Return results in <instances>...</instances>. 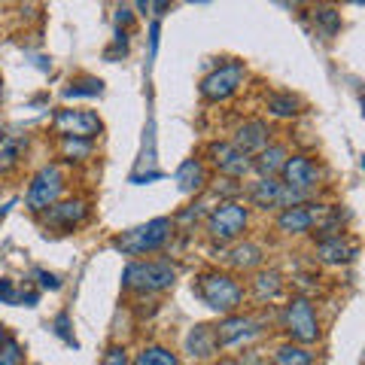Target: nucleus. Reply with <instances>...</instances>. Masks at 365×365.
Segmentation results:
<instances>
[{"label": "nucleus", "instance_id": "nucleus-28", "mask_svg": "<svg viewBox=\"0 0 365 365\" xmlns=\"http://www.w3.org/2000/svg\"><path fill=\"white\" fill-rule=\"evenodd\" d=\"M101 91H104V83L95 76H86V79H79V83H73L71 88H64V98L71 101V98H98Z\"/></svg>", "mask_w": 365, "mask_h": 365}, {"label": "nucleus", "instance_id": "nucleus-31", "mask_svg": "<svg viewBox=\"0 0 365 365\" xmlns=\"http://www.w3.org/2000/svg\"><path fill=\"white\" fill-rule=\"evenodd\" d=\"M101 365H131L128 362V350L125 347H110L104 353V359H101Z\"/></svg>", "mask_w": 365, "mask_h": 365}, {"label": "nucleus", "instance_id": "nucleus-16", "mask_svg": "<svg viewBox=\"0 0 365 365\" xmlns=\"http://www.w3.org/2000/svg\"><path fill=\"white\" fill-rule=\"evenodd\" d=\"M186 350L195 359H210L220 353V341H216V326H195L186 338Z\"/></svg>", "mask_w": 365, "mask_h": 365}, {"label": "nucleus", "instance_id": "nucleus-29", "mask_svg": "<svg viewBox=\"0 0 365 365\" xmlns=\"http://www.w3.org/2000/svg\"><path fill=\"white\" fill-rule=\"evenodd\" d=\"M0 299L6 304H19V302H28V307L37 304V292H19L13 287V280H0Z\"/></svg>", "mask_w": 365, "mask_h": 365}, {"label": "nucleus", "instance_id": "nucleus-35", "mask_svg": "<svg viewBox=\"0 0 365 365\" xmlns=\"http://www.w3.org/2000/svg\"><path fill=\"white\" fill-rule=\"evenodd\" d=\"M158 31H162L158 28V21H153L150 25V55H155V49H158Z\"/></svg>", "mask_w": 365, "mask_h": 365}, {"label": "nucleus", "instance_id": "nucleus-38", "mask_svg": "<svg viewBox=\"0 0 365 365\" xmlns=\"http://www.w3.org/2000/svg\"><path fill=\"white\" fill-rule=\"evenodd\" d=\"M137 4V13H146V9H150V0H134Z\"/></svg>", "mask_w": 365, "mask_h": 365}, {"label": "nucleus", "instance_id": "nucleus-40", "mask_svg": "<svg viewBox=\"0 0 365 365\" xmlns=\"http://www.w3.org/2000/svg\"><path fill=\"white\" fill-rule=\"evenodd\" d=\"M6 213V204H0V216H4Z\"/></svg>", "mask_w": 365, "mask_h": 365}, {"label": "nucleus", "instance_id": "nucleus-23", "mask_svg": "<svg viewBox=\"0 0 365 365\" xmlns=\"http://www.w3.org/2000/svg\"><path fill=\"white\" fill-rule=\"evenodd\" d=\"M299 110H302V101L289 95V91H277V95L268 98V113H274V116H280V119L299 116Z\"/></svg>", "mask_w": 365, "mask_h": 365}, {"label": "nucleus", "instance_id": "nucleus-30", "mask_svg": "<svg viewBox=\"0 0 365 365\" xmlns=\"http://www.w3.org/2000/svg\"><path fill=\"white\" fill-rule=\"evenodd\" d=\"M0 365H21V344L13 338H6L0 344Z\"/></svg>", "mask_w": 365, "mask_h": 365}, {"label": "nucleus", "instance_id": "nucleus-36", "mask_svg": "<svg viewBox=\"0 0 365 365\" xmlns=\"http://www.w3.org/2000/svg\"><path fill=\"white\" fill-rule=\"evenodd\" d=\"M150 6H153V13H155V16H165V13H168V6H170V0H150Z\"/></svg>", "mask_w": 365, "mask_h": 365}, {"label": "nucleus", "instance_id": "nucleus-14", "mask_svg": "<svg viewBox=\"0 0 365 365\" xmlns=\"http://www.w3.org/2000/svg\"><path fill=\"white\" fill-rule=\"evenodd\" d=\"M268 125L262 122V119H250V122H244L241 128H237V134H235V146L241 153H247V155H253V153H259V150H265L268 146Z\"/></svg>", "mask_w": 365, "mask_h": 365}, {"label": "nucleus", "instance_id": "nucleus-24", "mask_svg": "<svg viewBox=\"0 0 365 365\" xmlns=\"http://www.w3.org/2000/svg\"><path fill=\"white\" fill-rule=\"evenodd\" d=\"M311 19H314V25L323 37H335L338 28H341V13L335 6H317Z\"/></svg>", "mask_w": 365, "mask_h": 365}, {"label": "nucleus", "instance_id": "nucleus-33", "mask_svg": "<svg viewBox=\"0 0 365 365\" xmlns=\"http://www.w3.org/2000/svg\"><path fill=\"white\" fill-rule=\"evenodd\" d=\"M37 277H40V287L43 289H61V280L58 277H55V274H49V271H37Z\"/></svg>", "mask_w": 365, "mask_h": 365}, {"label": "nucleus", "instance_id": "nucleus-41", "mask_svg": "<svg viewBox=\"0 0 365 365\" xmlns=\"http://www.w3.org/2000/svg\"><path fill=\"white\" fill-rule=\"evenodd\" d=\"M189 4H204V0H189Z\"/></svg>", "mask_w": 365, "mask_h": 365}, {"label": "nucleus", "instance_id": "nucleus-18", "mask_svg": "<svg viewBox=\"0 0 365 365\" xmlns=\"http://www.w3.org/2000/svg\"><path fill=\"white\" fill-rule=\"evenodd\" d=\"M204 182H207V170L198 158H186V162L180 165L177 170V186L180 192H186V195H195V192L204 189Z\"/></svg>", "mask_w": 365, "mask_h": 365}, {"label": "nucleus", "instance_id": "nucleus-25", "mask_svg": "<svg viewBox=\"0 0 365 365\" xmlns=\"http://www.w3.org/2000/svg\"><path fill=\"white\" fill-rule=\"evenodd\" d=\"M131 365H180V359L168 347H143Z\"/></svg>", "mask_w": 365, "mask_h": 365}, {"label": "nucleus", "instance_id": "nucleus-27", "mask_svg": "<svg viewBox=\"0 0 365 365\" xmlns=\"http://www.w3.org/2000/svg\"><path fill=\"white\" fill-rule=\"evenodd\" d=\"M61 153L67 162H86L91 155V140H83V137H61Z\"/></svg>", "mask_w": 365, "mask_h": 365}, {"label": "nucleus", "instance_id": "nucleus-15", "mask_svg": "<svg viewBox=\"0 0 365 365\" xmlns=\"http://www.w3.org/2000/svg\"><path fill=\"white\" fill-rule=\"evenodd\" d=\"M353 256H356V247L344 241L341 235H326L323 241L317 244V259L326 262V265H347Z\"/></svg>", "mask_w": 365, "mask_h": 365}, {"label": "nucleus", "instance_id": "nucleus-3", "mask_svg": "<svg viewBox=\"0 0 365 365\" xmlns=\"http://www.w3.org/2000/svg\"><path fill=\"white\" fill-rule=\"evenodd\" d=\"M198 295L210 311L225 314V317L235 314L244 302L241 283H237L235 277H228V274H204V277L198 280Z\"/></svg>", "mask_w": 365, "mask_h": 365}, {"label": "nucleus", "instance_id": "nucleus-42", "mask_svg": "<svg viewBox=\"0 0 365 365\" xmlns=\"http://www.w3.org/2000/svg\"><path fill=\"white\" fill-rule=\"evenodd\" d=\"M0 134H4V122H0Z\"/></svg>", "mask_w": 365, "mask_h": 365}, {"label": "nucleus", "instance_id": "nucleus-12", "mask_svg": "<svg viewBox=\"0 0 365 365\" xmlns=\"http://www.w3.org/2000/svg\"><path fill=\"white\" fill-rule=\"evenodd\" d=\"M259 335V323L250 317H237V314H228L220 326H216V341H220V350L222 347H241L247 341H253Z\"/></svg>", "mask_w": 365, "mask_h": 365}, {"label": "nucleus", "instance_id": "nucleus-1", "mask_svg": "<svg viewBox=\"0 0 365 365\" xmlns=\"http://www.w3.org/2000/svg\"><path fill=\"white\" fill-rule=\"evenodd\" d=\"M170 235H174V222L168 216H158V220H150L146 225H137L131 232L113 237V250H119L122 256H150L170 241Z\"/></svg>", "mask_w": 365, "mask_h": 365}, {"label": "nucleus", "instance_id": "nucleus-43", "mask_svg": "<svg viewBox=\"0 0 365 365\" xmlns=\"http://www.w3.org/2000/svg\"><path fill=\"white\" fill-rule=\"evenodd\" d=\"M353 4H356V6H359V4H362V0H353Z\"/></svg>", "mask_w": 365, "mask_h": 365}, {"label": "nucleus", "instance_id": "nucleus-32", "mask_svg": "<svg viewBox=\"0 0 365 365\" xmlns=\"http://www.w3.org/2000/svg\"><path fill=\"white\" fill-rule=\"evenodd\" d=\"M55 332H58V335L67 341V344H76L73 335H71V317H67V314H58V317H55Z\"/></svg>", "mask_w": 365, "mask_h": 365}, {"label": "nucleus", "instance_id": "nucleus-17", "mask_svg": "<svg viewBox=\"0 0 365 365\" xmlns=\"http://www.w3.org/2000/svg\"><path fill=\"white\" fill-rule=\"evenodd\" d=\"M277 228L283 235H307L314 228V210L304 207V204H295V207H287L277 216Z\"/></svg>", "mask_w": 365, "mask_h": 365}, {"label": "nucleus", "instance_id": "nucleus-19", "mask_svg": "<svg viewBox=\"0 0 365 365\" xmlns=\"http://www.w3.org/2000/svg\"><path fill=\"white\" fill-rule=\"evenodd\" d=\"M289 158V153H287V146H265V150H259L256 153V162H253V168L259 170L262 177H277L280 170H283V162Z\"/></svg>", "mask_w": 365, "mask_h": 365}, {"label": "nucleus", "instance_id": "nucleus-26", "mask_svg": "<svg viewBox=\"0 0 365 365\" xmlns=\"http://www.w3.org/2000/svg\"><path fill=\"white\" fill-rule=\"evenodd\" d=\"M274 362L277 365H314V353H307L299 344H283L274 353Z\"/></svg>", "mask_w": 365, "mask_h": 365}, {"label": "nucleus", "instance_id": "nucleus-4", "mask_svg": "<svg viewBox=\"0 0 365 365\" xmlns=\"http://www.w3.org/2000/svg\"><path fill=\"white\" fill-rule=\"evenodd\" d=\"M247 228V207L237 201H222L207 213V235L220 244H232Z\"/></svg>", "mask_w": 365, "mask_h": 365}, {"label": "nucleus", "instance_id": "nucleus-37", "mask_svg": "<svg viewBox=\"0 0 365 365\" xmlns=\"http://www.w3.org/2000/svg\"><path fill=\"white\" fill-rule=\"evenodd\" d=\"M280 6H287V9H299V6H304L307 0H277Z\"/></svg>", "mask_w": 365, "mask_h": 365}, {"label": "nucleus", "instance_id": "nucleus-6", "mask_svg": "<svg viewBox=\"0 0 365 365\" xmlns=\"http://www.w3.org/2000/svg\"><path fill=\"white\" fill-rule=\"evenodd\" d=\"M247 79V67L241 61H225L213 73L201 79V98L204 101H228Z\"/></svg>", "mask_w": 365, "mask_h": 365}, {"label": "nucleus", "instance_id": "nucleus-2", "mask_svg": "<svg viewBox=\"0 0 365 365\" xmlns=\"http://www.w3.org/2000/svg\"><path fill=\"white\" fill-rule=\"evenodd\" d=\"M177 280V268L170 265L168 259L158 262H131L128 268L122 271V287L140 295H153V292H165L174 287Z\"/></svg>", "mask_w": 365, "mask_h": 365}, {"label": "nucleus", "instance_id": "nucleus-22", "mask_svg": "<svg viewBox=\"0 0 365 365\" xmlns=\"http://www.w3.org/2000/svg\"><path fill=\"white\" fill-rule=\"evenodd\" d=\"M228 262L241 271H253L262 265V250L256 244H237V247H232V253H228Z\"/></svg>", "mask_w": 365, "mask_h": 365}, {"label": "nucleus", "instance_id": "nucleus-11", "mask_svg": "<svg viewBox=\"0 0 365 365\" xmlns=\"http://www.w3.org/2000/svg\"><path fill=\"white\" fill-rule=\"evenodd\" d=\"M210 155H213V165L220 168V174L228 177V180H244L250 170H253L250 155L237 150L235 143H213L210 146Z\"/></svg>", "mask_w": 365, "mask_h": 365}, {"label": "nucleus", "instance_id": "nucleus-5", "mask_svg": "<svg viewBox=\"0 0 365 365\" xmlns=\"http://www.w3.org/2000/svg\"><path fill=\"white\" fill-rule=\"evenodd\" d=\"M64 192V174L58 165H46L37 170V177L31 180L28 186V195H25V204L31 213H43L46 207H52L55 201L61 198Z\"/></svg>", "mask_w": 365, "mask_h": 365}, {"label": "nucleus", "instance_id": "nucleus-9", "mask_svg": "<svg viewBox=\"0 0 365 365\" xmlns=\"http://www.w3.org/2000/svg\"><path fill=\"white\" fill-rule=\"evenodd\" d=\"M52 125L61 137H83V140H91L104 131V122L91 110H58Z\"/></svg>", "mask_w": 365, "mask_h": 365}, {"label": "nucleus", "instance_id": "nucleus-34", "mask_svg": "<svg viewBox=\"0 0 365 365\" xmlns=\"http://www.w3.org/2000/svg\"><path fill=\"white\" fill-rule=\"evenodd\" d=\"M131 21H134V13L128 6H119L116 9V28L122 31V28H131Z\"/></svg>", "mask_w": 365, "mask_h": 365}, {"label": "nucleus", "instance_id": "nucleus-10", "mask_svg": "<svg viewBox=\"0 0 365 365\" xmlns=\"http://www.w3.org/2000/svg\"><path fill=\"white\" fill-rule=\"evenodd\" d=\"M280 177H283V186H289L295 192H311V189L319 186V177H323V170L317 168L314 158H307V155H289L287 162H283Z\"/></svg>", "mask_w": 365, "mask_h": 365}, {"label": "nucleus", "instance_id": "nucleus-21", "mask_svg": "<svg viewBox=\"0 0 365 365\" xmlns=\"http://www.w3.org/2000/svg\"><path fill=\"white\" fill-rule=\"evenodd\" d=\"M21 162V140L13 134H0V174H13Z\"/></svg>", "mask_w": 365, "mask_h": 365}, {"label": "nucleus", "instance_id": "nucleus-20", "mask_svg": "<svg viewBox=\"0 0 365 365\" xmlns=\"http://www.w3.org/2000/svg\"><path fill=\"white\" fill-rule=\"evenodd\" d=\"M283 292V277L274 268H262L256 271V277H253V295L259 302H274L277 295Z\"/></svg>", "mask_w": 365, "mask_h": 365}, {"label": "nucleus", "instance_id": "nucleus-39", "mask_svg": "<svg viewBox=\"0 0 365 365\" xmlns=\"http://www.w3.org/2000/svg\"><path fill=\"white\" fill-rule=\"evenodd\" d=\"M6 338H9V335H6V326H4V323H0V344H4V341H6Z\"/></svg>", "mask_w": 365, "mask_h": 365}, {"label": "nucleus", "instance_id": "nucleus-13", "mask_svg": "<svg viewBox=\"0 0 365 365\" xmlns=\"http://www.w3.org/2000/svg\"><path fill=\"white\" fill-rule=\"evenodd\" d=\"M86 201L79 198H71V201H55L52 207L43 210V222L49 228H58V232H71V228H76L79 222L86 220Z\"/></svg>", "mask_w": 365, "mask_h": 365}, {"label": "nucleus", "instance_id": "nucleus-8", "mask_svg": "<svg viewBox=\"0 0 365 365\" xmlns=\"http://www.w3.org/2000/svg\"><path fill=\"white\" fill-rule=\"evenodd\" d=\"M283 317H287V332L292 341H299V344H314V341H319V319L314 314V304L307 299H292Z\"/></svg>", "mask_w": 365, "mask_h": 365}, {"label": "nucleus", "instance_id": "nucleus-7", "mask_svg": "<svg viewBox=\"0 0 365 365\" xmlns=\"http://www.w3.org/2000/svg\"><path fill=\"white\" fill-rule=\"evenodd\" d=\"M311 192H295L289 186H283L274 177H262L253 189H250V201L262 210H274V207H295V204H304Z\"/></svg>", "mask_w": 365, "mask_h": 365}]
</instances>
